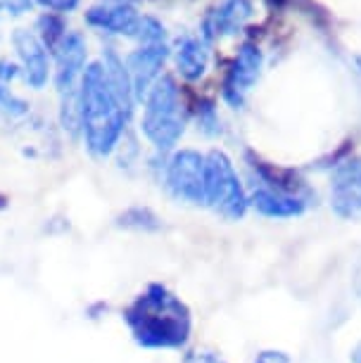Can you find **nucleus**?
Segmentation results:
<instances>
[{
	"mask_svg": "<svg viewBox=\"0 0 361 363\" xmlns=\"http://www.w3.org/2000/svg\"><path fill=\"white\" fill-rule=\"evenodd\" d=\"M124 320L145 349H181L193 330L188 306L160 283L148 285L126 306Z\"/></svg>",
	"mask_w": 361,
	"mask_h": 363,
	"instance_id": "obj_1",
	"label": "nucleus"
},
{
	"mask_svg": "<svg viewBox=\"0 0 361 363\" xmlns=\"http://www.w3.org/2000/svg\"><path fill=\"white\" fill-rule=\"evenodd\" d=\"M79 107H81V131H84L86 145L93 157H107L119 145V138L126 128L133 107L114 93L105 74L102 62L91 65L81 77L79 88Z\"/></svg>",
	"mask_w": 361,
	"mask_h": 363,
	"instance_id": "obj_2",
	"label": "nucleus"
},
{
	"mask_svg": "<svg viewBox=\"0 0 361 363\" xmlns=\"http://www.w3.org/2000/svg\"><path fill=\"white\" fill-rule=\"evenodd\" d=\"M140 128L160 152H167L181 140L183 128H186V112H183L179 88L172 77L157 79L150 88Z\"/></svg>",
	"mask_w": 361,
	"mask_h": 363,
	"instance_id": "obj_3",
	"label": "nucleus"
},
{
	"mask_svg": "<svg viewBox=\"0 0 361 363\" xmlns=\"http://www.w3.org/2000/svg\"><path fill=\"white\" fill-rule=\"evenodd\" d=\"M204 178H207V204L223 218L238 221L248 211V197L238 181L233 164L219 150L204 157Z\"/></svg>",
	"mask_w": 361,
	"mask_h": 363,
	"instance_id": "obj_4",
	"label": "nucleus"
},
{
	"mask_svg": "<svg viewBox=\"0 0 361 363\" xmlns=\"http://www.w3.org/2000/svg\"><path fill=\"white\" fill-rule=\"evenodd\" d=\"M167 188L176 200L190 204H207V178L204 157L195 150H181L167 164Z\"/></svg>",
	"mask_w": 361,
	"mask_h": 363,
	"instance_id": "obj_5",
	"label": "nucleus"
},
{
	"mask_svg": "<svg viewBox=\"0 0 361 363\" xmlns=\"http://www.w3.org/2000/svg\"><path fill=\"white\" fill-rule=\"evenodd\" d=\"M55 86L60 91V98L79 93V77H84L86 67V40L79 31H67L62 40L55 45Z\"/></svg>",
	"mask_w": 361,
	"mask_h": 363,
	"instance_id": "obj_6",
	"label": "nucleus"
},
{
	"mask_svg": "<svg viewBox=\"0 0 361 363\" xmlns=\"http://www.w3.org/2000/svg\"><path fill=\"white\" fill-rule=\"evenodd\" d=\"M262 69V52L257 45L245 43L240 50H238L233 65L226 74V81H223V100L228 102L231 107H240L245 102V95L252 86H255L257 77H260Z\"/></svg>",
	"mask_w": 361,
	"mask_h": 363,
	"instance_id": "obj_7",
	"label": "nucleus"
},
{
	"mask_svg": "<svg viewBox=\"0 0 361 363\" xmlns=\"http://www.w3.org/2000/svg\"><path fill=\"white\" fill-rule=\"evenodd\" d=\"M86 22L107 33H121V36H135L140 24V15L135 12L131 0H100L86 12Z\"/></svg>",
	"mask_w": 361,
	"mask_h": 363,
	"instance_id": "obj_8",
	"label": "nucleus"
},
{
	"mask_svg": "<svg viewBox=\"0 0 361 363\" xmlns=\"http://www.w3.org/2000/svg\"><path fill=\"white\" fill-rule=\"evenodd\" d=\"M167 45L165 43H155V45H143L135 52L128 55L126 60V72L131 77L133 95L135 98H148L150 88L155 86V81L160 77V69L165 67L167 60Z\"/></svg>",
	"mask_w": 361,
	"mask_h": 363,
	"instance_id": "obj_9",
	"label": "nucleus"
},
{
	"mask_svg": "<svg viewBox=\"0 0 361 363\" xmlns=\"http://www.w3.org/2000/svg\"><path fill=\"white\" fill-rule=\"evenodd\" d=\"M331 202L340 216H361V162H347L335 169L331 183Z\"/></svg>",
	"mask_w": 361,
	"mask_h": 363,
	"instance_id": "obj_10",
	"label": "nucleus"
},
{
	"mask_svg": "<svg viewBox=\"0 0 361 363\" xmlns=\"http://www.w3.org/2000/svg\"><path fill=\"white\" fill-rule=\"evenodd\" d=\"M12 43L17 48V55L24 65L26 84L31 88H43L48 81V50L40 43V38L33 31L17 29L12 36Z\"/></svg>",
	"mask_w": 361,
	"mask_h": 363,
	"instance_id": "obj_11",
	"label": "nucleus"
},
{
	"mask_svg": "<svg viewBox=\"0 0 361 363\" xmlns=\"http://www.w3.org/2000/svg\"><path fill=\"white\" fill-rule=\"evenodd\" d=\"M252 15V3L250 0H226L221 8H216L204 17L202 31L204 38L214 40L219 36H233L243 29V24L248 22Z\"/></svg>",
	"mask_w": 361,
	"mask_h": 363,
	"instance_id": "obj_12",
	"label": "nucleus"
},
{
	"mask_svg": "<svg viewBox=\"0 0 361 363\" xmlns=\"http://www.w3.org/2000/svg\"><path fill=\"white\" fill-rule=\"evenodd\" d=\"M248 204L255 211H260L262 216L269 218H292L304 214L306 202L299 195L283 193V190L274 188H257L255 193L248 197Z\"/></svg>",
	"mask_w": 361,
	"mask_h": 363,
	"instance_id": "obj_13",
	"label": "nucleus"
},
{
	"mask_svg": "<svg viewBox=\"0 0 361 363\" xmlns=\"http://www.w3.org/2000/svg\"><path fill=\"white\" fill-rule=\"evenodd\" d=\"M207 45L202 43L200 38L186 36L183 40H179V50H176V65H179V72L186 77L188 81L200 79L204 69H207Z\"/></svg>",
	"mask_w": 361,
	"mask_h": 363,
	"instance_id": "obj_14",
	"label": "nucleus"
},
{
	"mask_svg": "<svg viewBox=\"0 0 361 363\" xmlns=\"http://www.w3.org/2000/svg\"><path fill=\"white\" fill-rule=\"evenodd\" d=\"M117 225H121V228H128V230H145L148 233V230H157L162 225V221H160L157 214H155L152 209L131 207L117 218Z\"/></svg>",
	"mask_w": 361,
	"mask_h": 363,
	"instance_id": "obj_15",
	"label": "nucleus"
},
{
	"mask_svg": "<svg viewBox=\"0 0 361 363\" xmlns=\"http://www.w3.org/2000/svg\"><path fill=\"white\" fill-rule=\"evenodd\" d=\"M38 31H40V43H43L48 50H55V45L62 40L65 36V22L60 19L57 15H52V12H48L38 19Z\"/></svg>",
	"mask_w": 361,
	"mask_h": 363,
	"instance_id": "obj_16",
	"label": "nucleus"
},
{
	"mask_svg": "<svg viewBox=\"0 0 361 363\" xmlns=\"http://www.w3.org/2000/svg\"><path fill=\"white\" fill-rule=\"evenodd\" d=\"M26 112H29V105L24 100H19L17 95H12L5 86H0V114L22 116Z\"/></svg>",
	"mask_w": 361,
	"mask_h": 363,
	"instance_id": "obj_17",
	"label": "nucleus"
},
{
	"mask_svg": "<svg viewBox=\"0 0 361 363\" xmlns=\"http://www.w3.org/2000/svg\"><path fill=\"white\" fill-rule=\"evenodd\" d=\"M197 121H200V128L207 135H216L221 131V121H219V116H216V109L212 102H202V107H200V112H197Z\"/></svg>",
	"mask_w": 361,
	"mask_h": 363,
	"instance_id": "obj_18",
	"label": "nucleus"
},
{
	"mask_svg": "<svg viewBox=\"0 0 361 363\" xmlns=\"http://www.w3.org/2000/svg\"><path fill=\"white\" fill-rule=\"evenodd\" d=\"M183 363H226V359L219 352H214V349L200 347V349H190Z\"/></svg>",
	"mask_w": 361,
	"mask_h": 363,
	"instance_id": "obj_19",
	"label": "nucleus"
},
{
	"mask_svg": "<svg viewBox=\"0 0 361 363\" xmlns=\"http://www.w3.org/2000/svg\"><path fill=\"white\" fill-rule=\"evenodd\" d=\"M43 8L55 10V12H72L79 5V0H38Z\"/></svg>",
	"mask_w": 361,
	"mask_h": 363,
	"instance_id": "obj_20",
	"label": "nucleus"
},
{
	"mask_svg": "<svg viewBox=\"0 0 361 363\" xmlns=\"http://www.w3.org/2000/svg\"><path fill=\"white\" fill-rule=\"evenodd\" d=\"M255 363H292V361H290V356L283 352H262V354H257Z\"/></svg>",
	"mask_w": 361,
	"mask_h": 363,
	"instance_id": "obj_21",
	"label": "nucleus"
},
{
	"mask_svg": "<svg viewBox=\"0 0 361 363\" xmlns=\"http://www.w3.org/2000/svg\"><path fill=\"white\" fill-rule=\"evenodd\" d=\"M17 74H19V67L15 62L0 60V81H12V79H17Z\"/></svg>",
	"mask_w": 361,
	"mask_h": 363,
	"instance_id": "obj_22",
	"label": "nucleus"
},
{
	"mask_svg": "<svg viewBox=\"0 0 361 363\" xmlns=\"http://www.w3.org/2000/svg\"><path fill=\"white\" fill-rule=\"evenodd\" d=\"M354 363H361V352H357V356H354Z\"/></svg>",
	"mask_w": 361,
	"mask_h": 363,
	"instance_id": "obj_23",
	"label": "nucleus"
},
{
	"mask_svg": "<svg viewBox=\"0 0 361 363\" xmlns=\"http://www.w3.org/2000/svg\"><path fill=\"white\" fill-rule=\"evenodd\" d=\"M357 62H359V65H361V57H359V60H357Z\"/></svg>",
	"mask_w": 361,
	"mask_h": 363,
	"instance_id": "obj_24",
	"label": "nucleus"
}]
</instances>
